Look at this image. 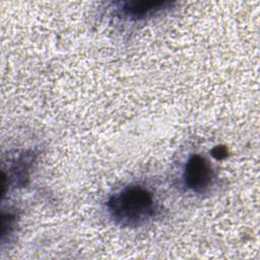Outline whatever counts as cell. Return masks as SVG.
Here are the masks:
<instances>
[{
    "mask_svg": "<svg viewBox=\"0 0 260 260\" xmlns=\"http://www.w3.org/2000/svg\"><path fill=\"white\" fill-rule=\"evenodd\" d=\"M183 180L188 189L196 193H202L212 185L214 172L204 156L193 154L185 165Z\"/></svg>",
    "mask_w": 260,
    "mask_h": 260,
    "instance_id": "7a4b0ae2",
    "label": "cell"
},
{
    "mask_svg": "<svg viewBox=\"0 0 260 260\" xmlns=\"http://www.w3.org/2000/svg\"><path fill=\"white\" fill-rule=\"evenodd\" d=\"M154 195L140 185L124 187L107 202L111 218L121 226L135 228L152 219L158 211Z\"/></svg>",
    "mask_w": 260,
    "mask_h": 260,
    "instance_id": "6da1fadb",
    "label": "cell"
},
{
    "mask_svg": "<svg viewBox=\"0 0 260 260\" xmlns=\"http://www.w3.org/2000/svg\"><path fill=\"white\" fill-rule=\"evenodd\" d=\"M169 1H129L122 5V13L130 19H142L170 8Z\"/></svg>",
    "mask_w": 260,
    "mask_h": 260,
    "instance_id": "3957f363",
    "label": "cell"
}]
</instances>
